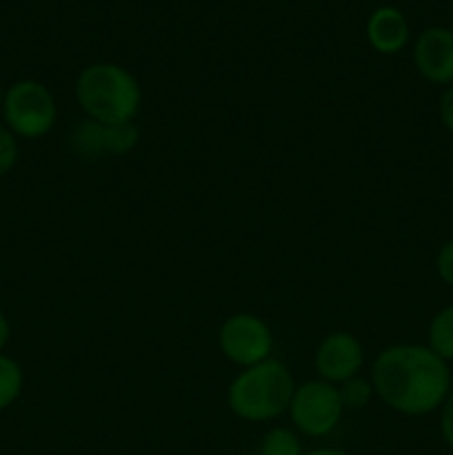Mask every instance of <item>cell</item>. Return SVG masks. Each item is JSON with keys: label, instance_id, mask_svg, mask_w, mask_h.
I'll list each match as a JSON object with an SVG mask.
<instances>
[{"label": "cell", "instance_id": "1", "mask_svg": "<svg viewBox=\"0 0 453 455\" xmlns=\"http://www.w3.org/2000/svg\"><path fill=\"white\" fill-rule=\"evenodd\" d=\"M376 395L409 418L440 411L451 391V369L426 345H391L376 355L371 367Z\"/></svg>", "mask_w": 453, "mask_h": 455}, {"label": "cell", "instance_id": "2", "mask_svg": "<svg viewBox=\"0 0 453 455\" xmlns=\"http://www.w3.org/2000/svg\"><path fill=\"white\" fill-rule=\"evenodd\" d=\"M76 102L84 118L107 124L133 123L142 105L136 76L115 62L84 67L76 78Z\"/></svg>", "mask_w": 453, "mask_h": 455}, {"label": "cell", "instance_id": "3", "mask_svg": "<svg viewBox=\"0 0 453 455\" xmlns=\"http://www.w3.org/2000/svg\"><path fill=\"white\" fill-rule=\"evenodd\" d=\"M296 391L291 371L280 360H265L242 369L226 389L231 413L247 422H271L289 409Z\"/></svg>", "mask_w": 453, "mask_h": 455}, {"label": "cell", "instance_id": "4", "mask_svg": "<svg viewBox=\"0 0 453 455\" xmlns=\"http://www.w3.org/2000/svg\"><path fill=\"white\" fill-rule=\"evenodd\" d=\"M4 124L16 138L38 140L47 136L58 120L53 93L38 80H18L4 92Z\"/></svg>", "mask_w": 453, "mask_h": 455}, {"label": "cell", "instance_id": "5", "mask_svg": "<svg viewBox=\"0 0 453 455\" xmlns=\"http://www.w3.org/2000/svg\"><path fill=\"white\" fill-rule=\"evenodd\" d=\"M287 411L296 431L309 438H324L340 425L345 404L338 387L318 378L296 387Z\"/></svg>", "mask_w": 453, "mask_h": 455}, {"label": "cell", "instance_id": "6", "mask_svg": "<svg viewBox=\"0 0 453 455\" xmlns=\"http://www.w3.org/2000/svg\"><path fill=\"white\" fill-rule=\"evenodd\" d=\"M218 347L229 363L247 369L271 358L274 333L269 324L253 314H234L220 324Z\"/></svg>", "mask_w": 453, "mask_h": 455}, {"label": "cell", "instance_id": "7", "mask_svg": "<svg viewBox=\"0 0 453 455\" xmlns=\"http://www.w3.org/2000/svg\"><path fill=\"white\" fill-rule=\"evenodd\" d=\"M140 132L133 123L107 124L83 118L69 132V149L80 160L120 158L136 149Z\"/></svg>", "mask_w": 453, "mask_h": 455}, {"label": "cell", "instance_id": "8", "mask_svg": "<svg viewBox=\"0 0 453 455\" xmlns=\"http://www.w3.org/2000/svg\"><path fill=\"white\" fill-rule=\"evenodd\" d=\"M314 363L320 380H327L338 387L360 376L364 367V349L354 333L333 331L322 338Z\"/></svg>", "mask_w": 453, "mask_h": 455}, {"label": "cell", "instance_id": "9", "mask_svg": "<svg viewBox=\"0 0 453 455\" xmlns=\"http://www.w3.org/2000/svg\"><path fill=\"white\" fill-rule=\"evenodd\" d=\"M413 62L417 74L431 84H453V31L447 27H429L413 44Z\"/></svg>", "mask_w": 453, "mask_h": 455}, {"label": "cell", "instance_id": "10", "mask_svg": "<svg viewBox=\"0 0 453 455\" xmlns=\"http://www.w3.org/2000/svg\"><path fill=\"white\" fill-rule=\"evenodd\" d=\"M367 38L380 53H398L409 43V22L395 7H380L369 16Z\"/></svg>", "mask_w": 453, "mask_h": 455}, {"label": "cell", "instance_id": "11", "mask_svg": "<svg viewBox=\"0 0 453 455\" xmlns=\"http://www.w3.org/2000/svg\"><path fill=\"white\" fill-rule=\"evenodd\" d=\"M426 347L444 363H453V305L442 307L431 318L426 331Z\"/></svg>", "mask_w": 453, "mask_h": 455}, {"label": "cell", "instance_id": "12", "mask_svg": "<svg viewBox=\"0 0 453 455\" xmlns=\"http://www.w3.org/2000/svg\"><path fill=\"white\" fill-rule=\"evenodd\" d=\"M25 376H22L20 364L9 355L0 354V411L12 407L22 394Z\"/></svg>", "mask_w": 453, "mask_h": 455}, {"label": "cell", "instance_id": "13", "mask_svg": "<svg viewBox=\"0 0 453 455\" xmlns=\"http://www.w3.org/2000/svg\"><path fill=\"white\" fill-rule=\"evenodd\" d=\"M260 455H305L300 438L293 429L274 427L265 434L260 443Z\"/></svg>", "mask_w": 453, "mask_h": 455}, {"label": "cell", "instance_id": "14", "mask_svg": "<svg viewBox=\"0 0 453 455\" xmlns=\"http://www.w3.org/2000/svg\"><path fill=\"white\" fill-rule=\"evenodd\" d=\"M338 391H340V400L345 404V409H364L369 404V400L373 398V394H376L373 382L362 376H355L351 380L338 385Z\"/></svg>", "mask_w": 453, "mask_h": 455}, {"label": "cell", "instance_id": "15", "mask_svg": "<svg viewBox=\"0 0 453 455\" xmlns=\"http://www.w3.org/2000/svg\"><path fill=\"white\" fill-rule=\"evenodd\" d=\"M18 163V140L7 124H0V178L7 176Z\"/></svg>", "mask_w": 453, "mask_h": 455}, {"label": "cell", "instance_id": "16", "mask_svg": "<svg viewBox=\"0 0 453 455\" xmlns=\"http://www.w3.org/2000/svg\"><path fill=\"white\" fill-rule=\"evenodd\" d=\"M435 271H438L440 280L453 289V238L440 247L438 256H435Z\"/></svg>", "mask_w": 453, "mask_h": 455}, {"label": "cell", "instance_id": "17", "mask_svg": "<svg viewBox=\"0 0 453 455\" xmlns=\"http://www.w3.org/2000/svg\"><path fill=\"white\" fill-rule=\"evenodd\" d=\"M440 434H442L444 444L453 451V387L440 407Z\"/></svg>", "mask_w": 453, "mask_h": 455}, {"label": "cell", "instance_id": "18", "mask_svg": "<svg viewBox=\"0 0 453 455\" xmlns=\"http://www.w3.org/2000/svg\"><path fill=\"white\" fill-rule=\"evenodd\" d=\"M438 116H440V123L447 132L453 133V84L444 87L442 96H440L438 102Z\"/></svg>", "mask_w": 453, "mask_h": 455}, {"label": "cell", "instance_id": "19", "mask_svg": "<svg viewBox=\"0 0 453 455\" xmlns=\"http://www.w3.org/2000/svg\"><path fill=\"white\" fill-rule=\"evenodd\" d=\"M9 336H12V327H9L7 315H4L3 311H0V354H3V349H4V347H7Z\"/></svg>", "mask_w": 453, "mask_h": 455}, {"label": "cell", "instance_id": "20", "mask_svg": "<svg viewBox=\"0 0 453 455\" xmlns=\"http://www.w3.org/2000/svg\"><path fill=\"white\" fill-rule=\"evenodd\" d=\"M305 455H349L346 451H342V449H331V447H324V449H315V451H309Z\"/></svg>", "mask_w": 453, "mask_h": 455}, {"label": "cell", "instance_id": "21", "mask_svg": "<svg viewBox=\"0 0 453 455\" xmlns=\"http://www.w3.org/2000/svg\"><path fill=\"white\" fill-rule=\"evenodd\" d=\"M3 100H4V89L3 84H0V109H3Z\"/></svg>", "mask_w": 453, "mask_h": 455}]
</instances>
